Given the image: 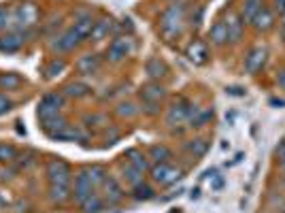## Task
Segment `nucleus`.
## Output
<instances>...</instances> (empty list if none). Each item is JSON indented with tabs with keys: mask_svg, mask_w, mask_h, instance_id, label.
<instances>
[{
	"mask_svg": "<svg viewBox=\"0 0 285 213\" xmlns=\"http://www.w3.org/2000/svg\"><path fill=\"white\" fill-rule=\"evenodd\" d=\"M275 3H277L279 13H285V0H275Z\"/></svg>",
	"mask_w": 285,
	"mask_h": 213,
	"instance_id": "nucleus-43",
	"label": "nucleus"
},
{
	"mask_svg": "<svg viewBox=\"0 0 285 213\" xmlns=\"http://www.w3.org/2000/svg\"><path fill=\"white\" fill-rule=\"evenodd\" d=\"M187 149L192 151V156H194V158H200V156H205V153H207V149H209V143H207L205 139H194L192 143L187 145Z\"/></svg>",
	"mask_w": 285,
	"mask_h": 213,
	"instance_id": "nucleus-23",
	"label": "nucleus"
},
{
	"mask_svg": "<svg viewBox=\"0 0 285 213\" xmlns=\"http://www.w3.org/2000/svg\"><path fill=\"white\" fill-rule=\"evenodd\" d=\"M79 41H81V37L77 34V30L70 28V30H66L64 34L58 37V41L53 43V49L55 51H70V49H75V47L79 45Z\"/></svg>",
	"mask_w": 285,
	"mask_h": 213,
	"instance_id": "nucleus-8",
	"label": "nucleus"
},
{
	"mask_svg": "<svg viewBox=\"0 0 285 213\" xmlns=\"http://www.w3.org/2000/svg\"><path fill=\"white\" fill-rule=\"evenodd\" d=\"M19 77L17 75H3L0 77V86L3 88H9V90H13V88H17L19 86Z\"/></svg>",
	"mask_w": 285,
	"mask_h": 213,
	"instance_id": "nucleus-34",
	"label": "nucleus"
},
{
	"mask_svg": "<svg viewBox=\"0 0 285 213\" xmlns=\"http://www.w3.org/2000/svg\"><path fill=\"white\" fill-rule=\"evenodd\" d=\"M277 84H279V86L285 90V68H283V70H279V73H277Z\"/></svg>",
	"mask_w": 285,
	"mask_h": 213,
	"instance_id": "nucleus-41",
	"label": "nucleus"
},
{
	"mask_svg": "<svg viewBox=\"0 0 285 213\" xmlns=\"http://www.w3.org/2000/svg\"><path fill=\"white\" fill-rule=\"evenodd\" d=\"M41 107H51V109H58V111H60L62 96H58V94H47V96L41 100Z\"/></svg>",
	"mask_w": 285,
	"mask_h": 213,
	"instance_id": "nucleus-31",
	"label": "nucleus"
},
{
	"mask_svg": "<svg viewBox=\"0 0 285 213\" xmlns=\"http://www.w3.org/2000/svg\"><path fill=\"white\" fill-rule=\"evenodd\" d=\"M209 39H211L213 45H217V47H221V45H225V43L230 41V39H228V28H225L223 21L213 23L211 30H209Z\"/></svg>",
	"mask_w": 285,
	"mask_h": 213,
	"instance_id": "nucleus-15",
	"label": "nucleus"
},
{
	"mask_svg": "<svg viewBox=\"0 0 285 213\" xmlns=\"http://www.w3.org/2000/svg\"><path fill=\"white\" fill-rule=\"evenodd\" d=\"M145 70H147V75H149L151 79H160V77L166 75V66L158 60V58H151V60L145 64Z\"/></svg>",
	"mask_w": 285,
	"mask_h": 213,
	"instance_id": "nucleus-20",
	"label": "nucleus"
},
{
	"mask_svg": "<svg viewBox=\"0 0 285 213\" xmlns=\"http://www.w3.org/2000/svg\"><path fill=\"white\" fill-rule=\"evenodd\" d=\"M225 92H228L230 94V96H245V90L243 88H228V90H225Z\"/></svg>",
	"mask_w": 285,
	"mask_h": 213,
	"instance_id": "nucleus-40",
	"label": "nucleus"
},
{
	"mask_svg": "<svg viewBox=\"0 0 285 213\" xmlns=\"http://www.w3.org/2000/svg\"><path fill=\"white\" fill-rule=\"evenodd\" d=\"M136 109H132V104H122L120 107V115H134Z\"/></svg>",
	"mask_w": 285,
	"mask_h": 213,
	"instance_id": "nucleus-39",
	"label": "nucleus"
},
{
	"mask_svg": "<svg viewBox=\"0 0 285 213\" xmlns=\"http://www.w3.org/2000/svg\"><path fill=\"white\" fill-rule=\"evenodd\" d=\"M102 209H104V205H102V200L96 194H92L86 203H83V211L86 213H100Z\"/></svg>",
	"mask_w": 285,
	"mask_h": 213,
	"instance_id": "nucleus-25",
	"label": "nucleus"
},
{
	"mask_svg": "<svg viewBox=\"0 0 285 213\" xmlns=\"http://www.w3.org/2000/svg\"><path fill=\"white\" fill-rule=\"evenodd\" d=\"M88 177H90V181L96 185V183H104V179H106V175H104V169L102 167H94V169H90L88 171Z\"/></svg>",
	"mask_w": 285,
	"mask_h": 213,
	"instance_id": "nucleus-32",
	"label": "nucleus"
},
{
	"mask_svg": "<svg viewBox=\"0 0 285 213\" xmlns=\"http://www.w3.org/2000/svg\"><path fill=\"white\" fill-rule=\"evenodd\" d=\"M134 198L136 200H149V198H153V196H156V194H153V188H149L147 183H138V185H134Z\"/></svg>",
	"mask_w": 285,
	"mask_h": 213,
	"instance_id": "nucleus-26",
	"label": "nucleus"
},
{
	"mask_svg": "<svg viewBox=\"0 0 285 213\" xmlns=\"http://www.w3.org/2000/svg\"><path fill=\"white\" fill-rule=\"evenodd\" d=\"M275 151H277V156H279V158L283 156V153H285V139H283V141H281V143L277 145V149H275Z\"/></svg>",
	"mask_w": 285,
	"mask_h": 213,
	"instance_id": "nucleus-42",
	"label": "nucleus"
},
{
	"mask_svg": "<svg viewBox=\"0 0 285 213\" xmlns=\"http://www.w3.org/2000/svg\"><path fill=\"white\" fill-rule=\"evenodd\" d=\"M21 45H23L21 34H9V37L0 39V51H17Z\"/></svg>",
	"mask_w": 285,
	"mask_h": 213,
	"instance_id": "nucleus-19",
	"label": "nucleus"
},
{
	"mask_svg": "<svg viewBox=\"0 0 285 213\" xmlns=\"http://www.w3.org/2000/svg\"><path fill=\"white\" fill-rule=\"evenodd\" d=\"M187 58L194 64H205L209 60V47L203 41H192L187 47Z\"/></svg>",
	"mask_w": 285,
	"mask_h": 213,
	"instance_id": "nucleus-10",
	"label": "nucleus"
},
{
	"mask_svg": "<svg viewBox=\"0 0 285 213\" xmlns=\"http://www.w3.org/2000/svg\"><path fill=\"white\" fill-rule=\"evenodd\" d=\"M140 96H142V100L149 102V104H158V102L166 96V92H164V88H162V86H158V84H149V86L142 88Z\"/></svg>",
	"mask_w": 285,
	"mask_h": 213,
	"instance_id": "nucleus-16",
	"label": "nucleus"
},
{
	"mask_svg": "<svg viewBox=\"0 0 285 213\" xmlns=\"http://www.w3.org/2000/svg\"><path fill=\"white\" fill-rule=\"evenodd\" d=\"M251 26H253L258 32H266V30H270L272 26H275V13H272L270 9L262 7V11H260V13L253 17Z\"/></svg>",
	"mask_w": 285,
	"mask_h": 213,
	"instance_id": "nucleus-12",
	"label": "nucleus"
},
{
	"mask_svg": "<svg viewBox=\"0 0 285 213\" xmlns=\"http://www.w3.org/2000/svg\"><path fill=\"white\" fill-rule=\"evenodd\" d=\"M92 194H94V183L90 181L88 173H81L75 181V200H79V203L83 205Z\"/></svg>",
	"mask_w": 285,
	"mask_h": 213,
	"instance_id": "nucleus-7",
	"label": "nucleus"
},
{
	"mask_svg": "<svg viewBox=\"0 0 285 213\" xmlns=\"http://www.w3.org/2000/svg\"><path fill=\"white\" fill-rule=\"evenodd\" d=\"M41 126H43V130L47 135H51V137H55L60 130H64L68 124H66V120L62 115H51V117H45V120H41Z\"/></svg>",
	"mask_w": 285,
	"mask_h": 213,
	"instance_id": "nucleus-14",
	"label": "nucleus"
},
{
	"mask_svg": "<svg viewBox=\"0 0 285 213\" xmlns=\"http://www.w3.org/2000/svg\"><path fill=\"white\" fill-rule=\"evenodd\" d=\"M264 7V0H245V5H243V21L245 23H251L253 17L262 11Z\"/></svg>",
	"mask_w": 285,
	"mask_h": 213,
	"instance_id": "nucleus-17",
	"label": "nucleus"
},
{
	"mask_svg": "<svg viewBox=\"0 0 285 213\" xmlns=\"http://www.w3.org/2000/svg\"><path fill=\"white\" fill-rule=\"evenodd\" d=\"M64 68H66L64 60H53V62L49 64V68H47V77H49V79H53L55 75H60Z\"/></svg>",
	"mask_w": 285,
	"mask_h": 213,
	"instance_id": "nucleus-33",
	"label": "nucleus"
},
{
	"mask_svg": "<svg viewBox=\"0 0 285 213\" xmlns=\"http://www.w3.org/2000/svg\"><path fill=\"white\" fill-rule=\"evenodd\" d=\"M47 175H49V181L58 183V185H68L70 181V167L62 160H53L47 169Z\"/></svg>",
	"mask_w": 285,
	"mask_h": 213,
	"instance_id": "nucleus-5",
	"label": "nucleus"
},
{
	"mask_svg": "<svg viewBox=\"0 0 285 213\" xmlns=\"http://www.w3.org/2000/svg\"><path fill=\"white\" fill-rule=\"evenodd\" d=\"M211 188H213V190H221V188H223V177L221 175H211Z\"/></svg>",
	"mask_w": 285,
	"mask_h": 213,
	"instance_id": "nucleus-37",
	"label": "nucleus"
},
{
	"mask_svg": "<svg viewBox=\"0 0 285 213\" xmlns=\"http://www.w3.org/2000/svg\"><path fill=\"white\" fill-rule=\"evenodd\" d=\"M98 68H100V58L94 56V54L83 56L77 62V70L81 75H94V73H98Z\"/></svg>",
	"mask_w": 285,
	"mask_h": 213,
	"instance_id": "nucleus-13",
	"label": "nucleus"
},
{
	"mask_svg": "<svg viewBox=\"0 0 285 213\" xmlns=\"http://www.w3.org/2000/svg\"><path fill=\"white\" fill-rule=\"evenodd\" d=\"M268 60V49L264 45H255L253 49H249V54L245 56V70L249 75H258L260 70L266 66Z\"/></svg>",
	"mask_w": 285,
	"mask_h": 213,
	"instance_id": "nucleus-2",
	"label": "nucleus"
},
{
	"mask_svg": "<svg viewBox=\"0 0 285 213\" xmlns=\"http://www.w3.org/2000/svg\"><path fill=\"white\" fill-rule=\"evenodd\" d=\"M9 19H11V13H9L5 7H0V30L9 26Z\"/></svg>",
	"mask_w": 285,
	"mask_h": 213,
	"instance_id": "nucleus-36",
	"label": "nucleus"
},
{
	"mask_svg": "<svg viewBox=\"0 0 285 213\" xmlns=\"http://www.w3.org/2000/svg\"><path fill=\"white\" fill-rule=\"evenodd\" d=\"M128 162L132 164V167H136L138 171H147V162H145V156H140V153L136 149H130L128 151Z\"/></svg>",
	"mask_w": 285,
	"mask_h": 213,
	"instance_id": "nucleus-28",
	"label": "nucleus"
},
{
	"mask_svg": "<svg viewBox=\"0 0 285 213\" xmlns=\"http://www.w3.org/2000/svg\"><path fill=\"white\" fill-rule=\"evenodd\" d=\"M281 39H283V41H285V21H283V23H281Z\"/></svg>",
	"mask_w": 285,
	"mask_h": 213,
	"instance_id": "nucleus-45",
	"label": "nucleus"
},
{
	"mask_svg": "<svg viewBox=\"0 0 285 213\" xmlns=\"http://www.w3.org/2000/svg\"><path fill=\"white\" fill-rule=\"evenodd\" d=\"M132 49V43H130L128 37H117L113 39V43L109 45V49H106V56H109L111 62H122L124 58L130 54Z\"/></svg>",
	"mask_w": 285,
	"mask_h": 213,
	"instance_id": "nucleus-6",
	"label": "nucleus"
},
{
	"mask_svg": "<svg viewBox=\"0 0 285 213\" xmlns=\"http://www.w3.org/2000/svg\"><path fill=\"white\" fill-rule=\"evenodd\" d=\"M111 28H113L111 19H100V21L94 23V30L90 34V39L92 41H102V39H106V34L111 32Z\"/></svg>",
	"mask_w": 285,
	"mask_h": 213,
	"instance_id": "nucleus-18",
	"label": "nucleus"
},
{
	"mask_svg": "<svg viewBox=\"0 0 285 213\" xmlns=\"http://www.w3.org/2000/svg\"><path fill=\"white\" fill-rule=\"evenodd\" d=\"M183 15H185V3H175L162 13L160 17V30L168 41L181 34L183 28Z\"/></svg>",
	"mask_w": 285,
	"mask_h": 213,
	"instance_id": "nucleus-1",
	"label": "nucleus"
},
{
	"mask_svg": "<svg viewBox=\"0 0 285 213\" xmlns=\"http://www.w3.org/2000/svg\"><path fill=\"white\" fill-rule=\"evenodd\" d=\"M124 175H126V179L132 183V185H138L142 181V171H138L136 167H132L130 162H128V167L124 169Z\"/></svg>",
	"mask_w": 285,
	"mask_h": 213,
	"instance_id": "nucleus-27",
	"label": "nucleus"
},
{
	"mask_svg": "<svg viewBox=\"0 0 285 213\" xmlns=\"http://www.w3.org/2000/svg\"><path fill=\"white\" fill-rule=\"evenodd\" d=\"M37 15H39L37 7L26 3V5H19L13 13H11V19L15 21L17 28H28V26H32V23L37 21Z\"/></svg>",
	"mask_w": 285,
	"mask_h": 213,
	"instance_id": "nucleus-4",
	"label": "nucleus"
},
{
	"mask_svg": "<svg viewBox=\"0 0 285 213\" xmlns=\"http://www.w3.org/2000/svg\"><path fill=\"white\" fill-rule=\"evenodd\" d=\"M151 156L156 162H166L170 158V149L164 147V145H156V147H151Z\"/></svg>",
	"mask_w": 285,
	"mask_h": 213,
	"instance_id": "nucleus-29",
	"label": "nucleus"
},
{
	"mask_svg": "<svg viewBox=\"0 0 285 213\" xmlns=\"http://www.w3.org/2000/svg\"><path fill=\"white\" fill-rule=\"evenodd\" d=\"M104 188H106V198H109V203H120L122 200V188L117 185L115 179H104Z\"/></svg>",
	"mask_w": 285,
	"mask_h": 213,
	"instance_id": "nucleus-21",
	"label": "nucleus"
},
{
	"mask_svg": "<svg viewBox=\"0 0 285 213\" xmlns=\"http://www.w3.org/2000/svg\"><path fill=\"white\" fill-rule=\"evenodd\" d=\"M9 109H11V100H9V98H5V96H0V115L7 113Z\"/></svg>",
	"mask_w": 285,
	"mask_h": 213,
	"instance_id": "nucleus-38",
	"label": "nucleus"
},
{
	"mask_svg": "<svg viewBox=\"0 0 285 213\" xmlns=\"http://www.w3.org/2000/svg\"><path fill=\"white\" fill-rule=\"evenodd\" d=\"M223 23H225V28H228V39H230V43H239L241 37H243V30H245L243 17H239L236 13H230L228 19H225Z\"/></svg>",
	"mask_w": 285,
	"mask_h": 213,
	"instance_id": "nucleus-9",
	"label": "nucleus"
},
{
	"mask_svg": "<svg viewBox=\"0 0 285 213\" xmlns=\"http://www.w3.org/2000/svg\"><path fill=\"white\" fill-rule=\"evenodd\" d=\"M279 160H281V169H283V171H285V153H283V156H281V158H279Z\"/></svg>",
	"mask_w": 285,
	"mask_h": 213,
	"instance_id": "nucleus-46",
	"label": "nucleus"
},
{
	"mask_svg": "<svg viewBox=\"0 0 285 213\" xmlns=\"http://www.w3.org/2000/svg\"><path fill=\"white\" fill-rule=\"evenodd\" d=\"M179 177H181V171L168 162H158L156 167L151 169V179L160 185H170L179 179Z\"/></svg>",
	"mask_w": 285,
	"mask_h": 213,
	"instance_id": "nucleus-3",
	"label": "nucleus"
},
{
	"mask_svg": "<svg viewBox=\"0 0 285 213\" xmlns=\"http://www.w3.org/2000/svg\"><path fill=\"white\" fill-rule=\"evenodd\" d=\"M88 92H90V88L86 84H70V86H66V94H68V96H75V98L86 96Z\"/></svg>",
	"mask_w": 285,
	"mask_h": 213,
	"instance_id": "nucleus-30",
	"label": "nucleus"
},
{
	"mask_svg": "<svg viewBox=\"0 0 285 213\" xmlns=\"http://www.w3.org/2000/svg\"><path fill=\"white\" fill-rule=\"evenodd\" d=\"M187 109L189 107L179 100V102H175L170 109H168V115H166V122H168L170 126H179V124H185L187 122Z\"/></svg>",
	"mask_w": 285,
	"mask_h": 213,
	"instance_id": "nucleus-11",
	"label": "nucleus"
},
{
	"mask_svg": "<svg viewBox=\"0 0 285 213\" xmlns=\"http://www.w3.org/2000/svg\"><path fill=\"white\" fill-rule=\"evenodd\" d=\"M94 23H96V21H94L92 17H83V19H79L75 23V30H77V34L81 39H88L92 34V30H94Z\"/></svg>",
	"mask_w": 285,
	"mask_h": 213,
	"instance_id": "nucleus-22",
	"label": "nucleus"
},
{
	"mask_svg": "<svg viewBox=\"0 0 285 213\" xmlns=\"http://www.w3.org/2000/svg\"><path fill=\"white\" fill-rule=\"evenodd\" d=\"M270 104H275V107H283V104H285V100H277V98H272V100H270Z\"/></svg>",
	"mask_w": 285,
	"mask_h": 213,
	"instance_id": "nucleus-44",
	"label": "nucleus"
},
{
	"mask_svg": "<svg viewBox=\"0 0 285 213\" xmlns=\"http://www.w3.org/2000/svg\"><path fill=\"white\" fill-rule=\"evenodd\" d=\"M49 196H51V200H55V203H64V200L68 198V185L51 183V188H49Z\"/></svg>",
	"mask_w": 285,
	"mask_h": 213,
	"instance_id": "nucleus-24",
	"label": "nucleus"
},
{
	"mask_svg": "<svg viewBox=\"0 0 285 213\" xmlns=\"http://www.w3.org/2000/svg\"><path fill=\"white\" fill-rule=\"evenodd\" d=\"M15 156V149L11 147V145H0V162H9V160H13Z\"/></svg>",
	"mask_w": 285,
	"mask_h": 213,
	"instance_id": "nucleus-35",
	"label": "nucleus"
}]
</instances>
